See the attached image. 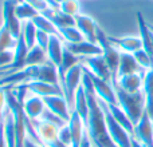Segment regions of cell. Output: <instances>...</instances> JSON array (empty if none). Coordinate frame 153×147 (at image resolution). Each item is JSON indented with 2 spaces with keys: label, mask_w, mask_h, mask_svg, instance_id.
Segmentation results:
<instances>
[{
  "label": "cell",
  "mask_w": 153,
  "mask_h": 147,
  "mask_svg": "<svg viewBox=\"0 0 153 147\" xmlns=\"http://www.w3.org/2000/svg\"><path fill=\"white\" fill-rule=\"evenodd\" d=\"M152 32H153V31H152Z\"/></svg>",
  "instance_id": "obj_49"
},
{
  "label": "cell",
  "mask_w": 153,
  "mask_h": 147,
  "mask_svg": "<svg viewBox=\"0 0 153 147\" xmlns=\"http://www.w3.org/2000/svg\"><path fill=\"white\" fill-rule=\"evenodd\" d=\"M48 58H47V52L46 50H43L39 46H34L32 48H30L28 55L26 59V67L27 66H42V64L47 63Z\"/></svg>",
  "instance_id": "obj_29"
},
{
  "label": "cell",
  "mask_w": 153,
  "mask_h": 147,
  "mask_svg": "<svg viewBox=\"0 0 153 147\" xmlns=\"http://www.w3.org/2000/svg\"><path fill=\"white\" fill-rule=\"evenodd\" d=\"M28 46L24 42V37L23 35L20 34V36L16 39V44L13 47V54H15V59H13V63H12V70L15 71H19V70H23L26 67V59L27 55H28Z\"/></svg>",
  "instance_id": "obj_24"
},
{
  "label": "cell",
  "mask_w": 153,
  "mask_h": 147,
  "mask_svg": "<svg viewBox=\"0 0 153 147\" xmlns=\"http://www.w3.org/2000/svg\"><path fill=\"white\" fill-rule=\"evenodd\" d=\"M13 71H15V70L10 68V67H3V68H0V78H3V76L8 75V74H11Z\"/></svg>",
  "instance_id": "obj_44"
},
{
  "label": "cell",
  "mask_w": 153,
  "mask_h": 147,
  "mask_svg": "<svg viewBox=\"0 0 153 147\" xmlns=\"http://www.w3.org/2000/svg\"><path fill=\"white\" fill-rule=\"evenodd\" d=\"M24 1H27L30 5H32L39 13H45L50 8L46 0H24Z\"/></svg>",
  "instance_id": "obj_40"
},
{
  "label": "cell",
  "mask_w": 153,
  "mask_h": 147,
  "mask_svg": "<svg viewBox=\"0 0 153 147\" xmlns=\"http://www.w3.org/2000/svg\"><path fill=\"white\" fill-rule=\"evenodd\" d=\"M43 100H45L46 108H48L51 112L63 119L65 122H69L70 116H71V110L69 107L66 98L61 96V95H54V96L43 98Z\"/></svg>",
  "instance_id": "obj_11"
},
{
  "label": "cell",
  "mask_w": 153,
  "mask_h": 147,
  "mask_svg": "<svg viewBox=\"0 0 153 147\" xmlns=\"http://www.w3.org/2000/svg\"><path fill=\"white\" fill-rule=\"evenodd\" d=\"M111 83L114 86L118 106L125 111V114L132 121V123L136 124L141 119L143 114L145 112V94H144V91L141 90L138 92L130 94V92L124 91L114 80H111Z\"/></svg>",
  "instance_id": "obj_2"
},
{
  "label": "cell",
  "mask_w": 153,
  "mask_h": 147,
  "mask_svg": "<svg viewBox=\"0 0 153 147\" xmlns=\"http://www.w3.org/2000/svg\"><path fill=\"white\" fill-rule=\"evenodd\" d=\"M74 111H76L81 119L83 121L85 127L87 124V119H89V99H87L86 91H85L83 86H79L75 92V99H74Z\"/></svg>",
  "instance_id": "obj_25"
},
{
  "label": "cell",
  "mask_w": 153,
  "mask_h": 147,
  "mask_svg": "<svg viewBox=\"0 0 153 147\" xmlns=\"http://www.w3.org/2000/svg\"><path fill=\"white\" fill-rule=\"evenodd\" d=\"M90 76H91V80H93L94 90H95V95H97L98 99L103 100V102L108 103V104H118L113 83L108 82V80H103V79H101V78H97V76H94L93 74H90Z\"/></svg>",
  "instance_id": "obj_10"
},
{
  "label": "cell",
  "mask_w": 153,
  "mask_h": 147,
  "mask_svg": "<svg viewBox=\"0 0 153 147\" xmlns=\"http://www.w3.org/2000/svg\"><path fill=\"white\" fill-rule=\"evenodd\" d=\"M67 124H69L70 132H71V147H79L85 132H86V127H85V123L81 119V116L76 114V111H71V116H70Z\"/></svg>",
  "instance_id": "obj_21"
},
{
  "label": "cell",
  "mask_w": 153,
  "mask_h": 147,
  "mask_svg": "<svg viewBox=\"0 0 153 147\" xmlns=\"http://www.w3.org/2000/svg\"><path fill=\"white\" fill-rule=\"evenodd\" d=\"M63 50H65V42L59 35H51L50 36V42H48L47 46V58L48 62L53 63L54 66L59 67L62 62V58H63Z\"/></svg>",
  "instance_id": "obj_19"
},
{
  "label": "cell",
  "mask_w": 153,
  "mask_h": 147,
  "mask_svg": "<svg viewBox=\"0 0 153 147\" xmlns=\"http://www.w3.org/2000/svg\"><path fill=\"white\" fill-rule=\"evenodd\" d=\"M149 28H151V29H152V31H153V27H152V26H149Z\"/></svg>",
  "instance_id": "obj_48"
},
{
  "label": "cell",
  "mask_w": 153,
  "mask_h": 147,
  "mask_svg": "<svg viewBox=\"0 0 153 147\" xmlns=\"http://www.w3.org/2000/svg\"><path fill=\"white\" fill-rule=\"evenodd\" d=\"M144 71H146V70L141 68L140 64L137 63V60L133 56V54L121 52L117 78H121V76H125V75H132V74H141Z\"/></svg>",
  "instance_id": "obj_18"
},
{
  "label": "cell",
  "mask_w": 153,
  "mask_h": 147,
  "mask_svg": "<svg viewBox=\"0 0 153 147\" xmlns=\"http://www.w3.org/2000/svg\"><path fill=\"white\" fill-rule=\"evenodd\" d=\"M3 124H4V137L7 147H16V131H15V119L12 111L5 104L3 110Z\"/></svg>",
  "instance_id": "obj_22"
},
{
  "label": "cell",
  "mask_w": 153,
  "mask_h": 147,
  "mask_svg": "<svg viewBox=\"0 0 153 147\" xmlns=\"http://www.w3.org/2000/svg\"><path fill=\"white\" fill-rule=\"evenodd\" d=\"M24 68L28 71L31 80L46 82V83H50L53 86L62 88L61 82H59V75H58V67L54 66L50 62L42 64V66H27Z\"/></svg>",
  "instance_id": "obj_6"
},
{
  "label": "cell",
  "mask_w": 153,
  "mask_h": 147,
  "mask_svg": "<svg viewBox=\"0 0 153 147\" xmlns=\"http://www.w3.org/2000/svg\"><path fill=\"white\" fill-rule=\"evenodd\" d=\"M75 27L81 31L83 37L91 43H97V29L98 26L90 16L79 13L75 16Z\"/></svg>",
  "instance_id": "obj_14"
},
{
  "label": "cell",
  "mask_w": 153,
  "mask_h": 147,
  "mask_svg": "<svg viewBox=\"0 0 153 147\" xmlns=\"http://www.w3.org/2000/svg\"><path fill=\"white\" fill-rule=\"evenodd\" d=\"M23 147H47V146H46V145H39V143H35L34 140H31L30 138H26Z\"/></svg>",
  "instance_id": "obj_43"
},
{
  "label": "cell",
  "mask_w": 153,
  "mask_h": 147,
  "mask_svg": "<svg viewBox=\"0 0 153 147\" xmlns=\"http://www.w3.org/2000/svg\"><path fill=\"white\" fill-rule=\"evenodd\" d=\"M137 23L138 31H140V39L143 42V48L153 58V32L149 28V24H146L141 12H137Z\"/></svg>",
  "instance_id": "obj_23"
},
{
  "label": "cell",
  "mask_w": 153,
  "mask_h": 147,
  "mask_svg": "<svg viewBox=\"0 0 153 147\" xmlns=\"http://www.w3.org/2000/svg\"><path fill=\"white\" fill-rule=\"evenodd\" d=\"M86 95L89 99V119L86 124V131L91 139V143L95 147H117L109 135L105 112L98 103L95 92H86Z\"/></svg>",
  "instance_id": "obj_1"
},
{
  "label": "cell",
  "mask_w": 153,
  "mask_h": 147,
  "mask_svg": "<svg viewBox=\"0 0 153 147\" xmlns=\"http://www.w3.org/2000/svg\"><path fill=\"white\" fill-rule=\"evenodd\" d=\"M133 56H134V59L137 60V63L140 64L141 68H144V70L153 68V58L146 52L145 50H144V48L136 51V52L133 54Z\"/></svg>",
  "instance_id": "obj_35"
},
{
  "label": "cell",
  "mask_w": 153,
  "mask_h": 147,
  "mask_svg": "<svg viewBox=\"0 0 153 147\" xmlns=\"http://www.w3.org/2000/svg\"><path fill=\"white\" fill-rule=\"evenodd\" d=\"M32 123H34V127L36 130L39 138L42 139L43 145L48 146L50 143L59 139L58 134L61 127H58L56 124L51 123L48 121H45V119H36V121H32Z\"/></svg>",
  "instance_id": "obj_12"
},
{
  "label": "cell",
  "mask_w": 153,
  "mask_h": 147,
  "mask_svg": "<svg viewBox=\"0 0 153 147\" xmlns=\"http://www.w3.org/2000/svg\"><path fill=\"white\" fill-rule=\"evenodd\" d=\"M97 43L100 44V47L102 48V56L105 58L106 63H108L109 68L111 71L113 78L111 79H117V71H118V64H120V55L121 51H118L109 40V36H106L103 34V31L98 27L97 29Z\"/></svg>",
  "instance_id": "obj_5"
},
{
  "label": "cell",
  "mask_w": 153,
  "mask_h": 147,
  "mask_svg": "<svg viewBox=\"0 0 153 147\" xmlns=\"http://www.w3.org/2000/svg\"><path fill=\"white\" fill-rule=\"evenodd\" d=\"M42 15H45L46 18L50 19V20L53 21L54 26L58 28V31L61 28H66V27L75 26V18L66 15V13L61 12L59 10L54 11V10H51V8H48V10L46 11L45 13H42Z\"/></svg>",
  "instance_id": "obj_26"
},
{
  "label": "cell",
  "mask_w": 153,
  "mask_h": 147,
  "mask_svg": "<svg viewBox=\"0 0 153 147\" xmlns=\"http://www.w3.org/2000/svg\"><path fill=\"white\" fill-rule=\"evenodd\" d=\"M110 43L121 52H128V54H134L136 51L143 48V42H141L140 36H125V37H113L109 36Z\"/></svg>",
  "instance_id": "obj_20"
},
{
  "label": "cell",
  "mask_w": 153,
  "mask_h": 147,
  "mask_svg": "<svg viewBox=\"0 0 153 147\" xmlns=\"http://www.w3.org/2000/svg\"><path fill=\"white\" fill-rule=\"evenodd\" d=\"M98 99V98H97ZM98 103L101 104L103 112H105V119H106V127H108L109 135H110L111 140L117 145V147H132V135L113 118L110 114L108 106L103 100L98 99Z\"/></svg>",
  "instance_id": "obj_3"
},
{
  "label": "cell",
  "mask_w": 153,
  "mask_h": 147,
  "mask_svg": "<svg viewBox=\"0 0 153 147\" xmlns=\"http://www.w3.org/2000/svg\"><path fill=\"white\" fill-rule=\"evenodd\" d=\"M15 13H16V18L20 21L22 20H24V21L32 20L36 15H39V12H38L32 5H30L27 1L18 3V5H16V8H15Z\"/></svg>",
  "instance_id": "obj_32"
},
{
  "label": "cell",
  "mask_w": 153,
  "mask_h": 147,
  "mask_svg": "<svg viewBox=\"0 0 153 147\" xmlns=\"http://www.w3.org/2000/svg\"><path fill=\"white\" fill-rule=\"evenodd\" d=\"M36 32L38 28L32 23V20L24 21L23 27H22V35H23L24 42L28 46V48H32L34 46H36Z\"/></svg>",
  "instance_id": "obj_33"
},
{
  "label": "cell",
  "mask_w": 153,
  "mask_h": 147,
  "mask_svg": "<svg viewBox=\"0 0 153 147\" xmlns=\"http://www.w3.org/2000/svg\"><path fill=\"white\" fill-rule=\"evenodd\" d=\"M132 147H146V146H144L143 143H140L137 139H136V138L132 137Z\"/></svg>",
  "instance_id": "obj_45"
},
{
  "label": "cell",
  "mask_w": 153,
  "mask_h": 147,
  "mask_svg": "<svg viewBox=\"0 0 153 147\" xmlns=\"http://www.w3.org/2000/svg\"><path fill=\"white\" fill-rule=\"evenodd\" d=\"M1 115H3V111H1V110H0V118H1Z\"/></svg>",
  "instance_id": "obj_47"
},
{
  "label": "cell",
  "mask_w": 153,
  "mask_h": 147,
  "mask_svg": "<svg viewBox=\"0 0 153 147\" xmlns=\"http://www.w3.org/2000/svg\"><path fill=\"white\" fill-rule=\"evenodd\" d=\"M59 35H61V37L63 39L65 43H70V44H75V43L86 40L83 37V35L81 34V31H79L75 26L66 27V28H61L59 29Z\"/></svg>",
  "instance_id": "obj_31"
},
{
  "label": "cell",
  "mask_w": 153,
  "mask_h": 147,
  "mask_svg": "<svg viewBox=\"0 0 153 147\" xmlns=\"http://www.w3.org/2000/svg\"><path fill=\"white\" fill-rule=\"evenodd\" d=\"M18 0H4L3 3V24L8 28L15 39H18L22 34L20 20L16 18L15 8L18 5Z\"/></svg>",
  "instance_id": "obj_7"
},
{
  "label": "cell",
  "mask_w": 153,
  "mask_h": 147,
  "mask_svg": "<svg viewBox=\"0 0 153 147\" xmlns=\"http://www.w3.org/2000/svg\"><path fill=\"white\" fill-rule=\"evenodd\" d=\"M83 64V67L87 70L90 74H93L94 76L97 78H101L103 80H108L111 82V71L109 68L108 63H106L105 58L102 55H98V56H89V58H83L81 62Z\"/></svg>",
  "instance_id": "obj_8"
},
{
  "label": "cell",
  "mask_w": 153,
  "mask_h": 147,
  "mask_svg": "<svg viewBox=\"0 0 153 147\" xmlns=\"http://www.w3.org/2000/svg\"><path fill=\"white\" fill-rule=\"evenodd\" d=\"M28 90V92L34 95H38V96H54V95H61V96H65L62 88L59 87H55L50 83H46V82H40V80H31L24 83Z\"/></svg>",
  "instance_id": "obj_15"
},
{
  "label": "cell",
  "mask_w": 153,
  "mask_h": 147,
  "mask_svg": "<svg viewBox=\"0 0 153 147\" xmlns=\"http://www.w3.org/2000/svg\"><path fill=\"white\" fill-rule=\"evenodd\" d=\"M13 59H15L13 51L7 50V51L0 52V68H3V67H10V68H12L11 66H12V63H13Z\"/></svg>",
  "instance_id": "obj_37"
},
{
  "label": "cell",
  "mask_w": 153,
  "mask_h": 147,
  "mask_svg": "<svg viewBox=\"0 0 153 147\" xmlns=\"http://www.w3.org/2000/svg\"><path fill=\"white\" fill-rule=\"evenodd\" d=\"M59 11L69 16L75 18V16H78L81 13V5H79L78 0H66V1H63L61 4Z\"/></svg>",
  "instance_id": "obj_36"
},
{
  "label": "cell",
  "mask_w": 153,
  "mask_h": 147,
  "mask_svg": "<svg viewBox=\"0 0 153 147\" xmlns=\"http://www.w3.org/2000/svg\"><path fill=\"white\" fill-rule=\"evenodd\" d=\"M50 36H51L50 34L38 29V32H36V44L39 46V47H42L43 50H47L48 42H50Z\"/></svg>",
  "instance_id": "obj_39"
},
{
  "label": "cell",
  "mask_w": 153,
  "mask_h": 147,
  "mask_svg": "<svg viewBox=\"0 0 153 147\" xmlns=\"http://www.w3.org/2000/svg\"><path fill=\"white\" fill-rule=\"evenodd\" d=\"M65 47L76 55L78 58H89V56H98L102 55V48L100 47L98 43H91L89 40H83V42L75 43V44H70V43H65Z\"/></svg>",
  "instance_id": "obj_13"
},
{
  "label": "cell",
  "mask_w": 153,
  "mask_h": 147,
  "mask_svg": "<svg viewBox=\"0 0 153 147\" xmlns=\"http://www.w3.org/2000/svg\"><path fill=\"white\" fill-rule=\"evenodd\" d=\"M23 110L27 118L31 121H36L42 116L43 111L46 110L45 100L42 96H38V95L27 96L23 102Z\"/></svg>",
  "instance_id": "obj_16"
},
{
  "label": "cell",
  "mask_w": 153,
  "mask_h": 147,
  "mask_svg": "<svg viewBox=\"0 0 153 147\" xmlns=\"http://www.w3.org/2000/svg\"><path fill=\"white\" fill-rule=\"evenodd\" d=\"M79 147H93L91 139H90V137H89V134H87V131L85 132V135H83V139H82L81 146H79Z\"/></svg>",
  "instance_id": "obj_42"
},
{
  "label": "cell",
  "mask_w": 153,
  "mask_h": 147,
  "mask_svg": "<svg viewBox=\"0 0 153 147\" xmlns=\"http://www.w3.org/2000/svg\"><path fill=\"white\" fill-rule=\"evenodd\" d=\"M82 75H83V66H82V63H79L67 71V74L65 75L63 82H62L63 95H65V98H66L67 103H69V107L71 111L74 110L75 92L82 83Z\"/></svg>",
  "instance_id": "obj_4"
},
{
  "label": "cell",
  "mask_w": 153,
  "mask_h": 147,
  "mask_svg": "<svg viewBox=\"0 0 153 147\" xmlns=\"http://www.w3.org/2000/svg\"><path fill=\"white\" fill-rule=\"evenodd\" d=\"M58 138L65 146L67 147H71V132H70V127L69 124H65L63 127L59 129V134Z\"/></svg>",
  "instance_id": "obj_38"
},
{
  "label": "cell",
  "mask_w": 153,
  "mask_h": 147,
  "mask_svg": "<svg viewBox=\"0 0 153 147\" xmlns=\"http://www.w3.org/2000/svg\"><path fill=\"white\" fill-rule=\"evenodd\" d=\"M146 71L141 72V74H132V75H125L121 76V78L117 79H111L114 80L120 87H121L124 91L130 92V94H134V92H138L143 90L144 86V75H145Z\"/></svg>",
  "instance_id": "obj_17"
},
{
  "label": "cell",
  "mask_w": 153,
  "mask_h": 147,
  "mask_svg": "<svg viewBox=\"0 0 153 147\" xmlns=\"http://www.w3.org/2000/svg\"><path fill=\"white\" fill-rule=\"evenodd\" d=\"M54 1H55L56 4H59V5H61L62 3H63V1H66V0H54Z\"/></svg>",
  "instance_id": "obj_46"
},
{
  "label": "cell",
  "mask_w": 153,
  "mask_h": 147,
  "mask_svg": "<svg viewBox=\"0 0 153 147\" xmlns=\"http://www.w3.org/2000/svg\"><path fill=\"white\" fill-rule=\"evenodd\" d=\"M5 104H7V87L0 86V110H4Z\"/></svg>",
  "instance_id": "obj_41"
},
{
  "label": "cell",
  "mask_w": 153,
  "mask_h": 147,
  "mask_svg": "<svg viewBox=\"0 0 153 147\" xmlns=\"http://www.w3.org/2000/svg\"><path fill=\"white\" fill-rule=\"evenodd\" d=\"M16 44V39L12 36L8 28L3 24L0 27V52L3 51H7V50H11L12 47H15Z\"/></svg>",
  "instance_id": "obj_34"
},
{
  "label": "cell",
  "mask_w": 153,
  "mask_h": 147,
  "mask_svg": "<svg viewBox=\"0 0 153 147\" xmlns=\"http://www.w3.org/2000/svg\"><path fill=\"white\" fill-rule=\"evenodd\" d=\"M106 106H108L110 114L113 115V118L116 119V121L133 137V132H134V124H133L132 121L128 118V115L125 114V111L122 110L118 104H108V103H106Z\"/></svg>",
  "instance_id": "obj_28"
},
{
  "label": "cell",
  "mask_w": 153,
  "mask_h": 147,
  "mask_svg": "<svg viewBox=\"0 0 153 147\" xmlns=\"http://www.w3.org/2000/svg\"><path fill=\"white\" fill-rule=\"evenodd\" d=\"M143 91L145 94V111L153 121V68L146 70L144 75Z\"/></svg>",
  "instance_id": "obj_27"
},
{
  "label": "cell",
  "mask_w": 153,
  "mask_h": 147,
  "mask_svg": "<svg viewBox=\"0 0 153 147\" xmlns=\"http://www.w3.org/2000/svg\"><path fill=\"white\" fill-rule=\"evenodd\" d=\"M32 23L35 24V27H36L39 31H45L50 35H59L58 28L53 24V21L48 18H46L45 15H42V13L35 16V18L32 19ZM59 36H61V35H59Z\"/></svg>",
  "instance_id": "obj_30"
},
{
  "label": "cell",
  "mask_w": 153,
  "mask_h": 147,
  "mask_svg": "<svg viewBox=\"0 0 153 147\" xmlns=\"http://www.w3.org/2000/svg\"><path fill=\"white\" fill-rule=\"evenodd\" d=\"M133 138L146 147H153V121L149 118L148 112H144L141 119L134 124Z\"/></svg>",
  "instance_id": "obj_9"
}]
</instances>
